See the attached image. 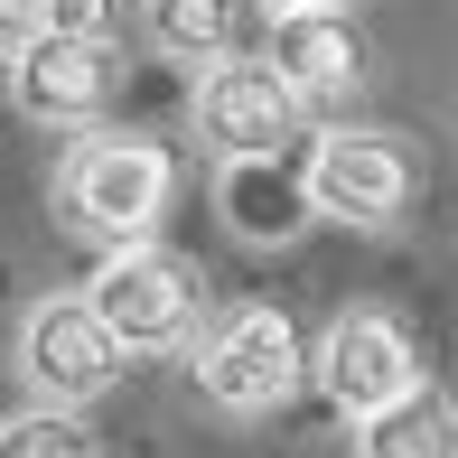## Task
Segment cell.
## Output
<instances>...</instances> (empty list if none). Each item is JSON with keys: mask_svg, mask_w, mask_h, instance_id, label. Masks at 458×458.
Wrapping results in <instances>:
<instances>
[{"mask_svg": "<svg viewBox=\"0 0 458 458\" xmlns=\"http://www.w3.org/2000/svg\"><path fill=\"white\" fill-rule=\"evenodd\" d=\"M178 197V169L169 150H159L150 131H131V122H85L66 150V169H56V216L75 225L85 243H150L159 216H169Z\"/></svg>", "mask_w": 458, "mask_h": 458, "instance_id": "cell-1", "label": "cell"}, {"mask_svg": "<svg viewBox=\"0 0 458 458\" xmlns=\"http://www.w3.org/2000/svg\"><path fill=\"white\" fill-rule=\"evenodd\" d=\"M85 309L122 356H178L206 327V272L169 243H113L85 281Z\"/></svg>", "mask_w": 458, "mask_h": 458, "instance_id": "cell-2", "label": "cell"}, {"mask_svg": "<svg viewBox=\"0 0 458 458\" xmlns=\"http://www.w3.org/2000/svg\"><path fill=\"white\" fill-rule=\"evenodd\" d=\"M187 374H197V393H206L216 411L262 421V411H281L290 393L309 384V346H300V327H290V309L234 300L216 327L187 337Z\"/></svg>", "mask_w": 458, "mask_h": 458, "instance_id": "cell-3", "label": "cell"}, {"mask_svg": "<svg viewBox=\"0 0 458 458\" xmlns=\"http://www.w3.org/2000/svg\"><path fill=\"white\" fill-rule=\"evenodd\" d=\"M411 140L365 131V122H337V131L309 140L300 159V197L318 225H346V234H384V225L411 216Z\"/></svg>", "mask_w": 458, "mask_h": 458, "instance_id": "cell-4", "label": "cell"}, {"mask_svg": "<svg viewBox=\"0 0 458 458\" xmlns=\"http://www.w3.org/2000/svg\"><path fill=\"white\" fill-rule=\"evenodd\" d=\"M309 384L327 393V411L365 421V411H384L393 393L421 384V346H411V327L393 318V309H337L327 337L309 346Z\"/></svg>", "mask_w": 458, "mask_h": 458, "instance_id": "cell-5", "label": "cell"}, {"mask_svg": "<svg viewBox=\"0 0 458 458\" xmlns=\"http://www.w3.org/2000/svg\"><path fill=\"white\" fill-rule=\"evenodd\" d=\"M19 374H29V393L56 403V411H85V403H103V393L122 384V346L103 337L85 290H56V300L29 309V327H19Z\"/></svg>", "mask_w": 458, "mask_h": 458, "instance_id": "cell-6", "label": "cell"}, {"mask_svg": "<svg viewBox=\"0 0 458 458\" xmlns=\"http://www.w3.org/2000/svg\"><path fill=\"white\" fill-rule=\"evenodd\" d=\"M187 122H197V140L216 159H281L290 131H300V94L262 56H225V66H197Z\"/></svg>", "mask_w": 458, "mask_h": 458, "instance_id": "cell-7", "label": "cell"}, {"mask_svg": "<svg viewBox=\"0 0 458 458\" xmlns=\"http://www.w3.org/2000/svg\"><path fill=\"white\" fill-rule=\"evenodd\" d=\"M113 85H122L113 38H47V29H29L19 56H10V103L29 122H47V131H85L103 103H113Z\"/></svg>", "mask_w": 458, "mask_h": 458, "instance_id": "cell-8", "label": "cell"}, {"mask_svg": "<svg viewBox=\"0 0 458 458\" xmlns=\"http://www.w3.org/2000/svg\"><path fill=\"white\" fill-rule=\"evenodd\" d=\"M262 66H272L281 85L300 94V113H309V103H337V94L365 85V38H356L346 10H281L272 38H262Z\"/></svg>", "mask_w": 458, "mask_h": 458, "instance_id": "cell-9", "label": "cell"}, {"mask_svg": "<svg viewBox=\"0 0 458 458\" xmlns=\"http://www.w3.org/2000/svg\"><path fill=\"white\" fill-rule=\"evenodd\" d=\"M272 38L262 0H150V47L178 66H225V56H253Z\"/></svg>", "mask_w": 458, "mask_h": 458, "instance_id": "cell-10", "label": "cell"}, {"mask_svg": "<svg viewBox=\"0 0 458 458\" xmlns=\"http://www.w3.org/2000/svg\"><path fill=\"white\" fill-rule=\"evenodd\" d=\"M356 458H458V403L440 384L393 393L384 411L356 421Z\"/></svg>", "mask_w": 458, "mask_h": 458, "instance_id": "cell-11", "label": "cell"}, {"mask_svg": "<svg viewBox=\"0 0 458 458\" xmlns=\"http://www.w3.org/2000/svg\"><path fill=\"white\" fill-rule=\"evenodd\" d=\"M300 216H309L300 178H281L272 159H225V225H234L243 243H281V234H300Z\"/></svg>", "mask_w": 458, "mask_h": 458, "instance_id": "cell-12", "label": "cell"}, {"mask_svg": "<svg viewBox=\"0 0 458 458\" xmlns=\"http://www.w3.org/2000/svg\"><path fill=\"white\" fill-rule=\"evenodd\" d=\"M0 458H94V440H85V411L38 403V411H19V421H0Z\"/></svg>", "mask_w": 458, "mask_h": 458, "instance_id": "cell-13", "label": "cell"}, {"mask_svg": "<svg viewBox=\"0 0 458 458\" xmlns=\"http://www.w3.org/2000/svg\"><path fill=\"white\" fill-rule=\"evenodd\" d=\"M0 19L47 29V38H113V0H10Z\"/></svg>", "mask_w": 458, "mask_h": 458, "instance_id": "cell-14", "label": "cell"}, {"mask_svg": "<svg viewBox=\"0 0 458 458\" xmlns=\"http://www.w3.org/2000/svg\"><path fill=\"white\" fill-rule=\"evenodd\" d=\"M262 10L281 19V10H346V0H262Z\"/></svg>", "mask_w": 458, "mask_h": 458, "instance_id": "cell-15", "label": "cell"}]
</instances>
